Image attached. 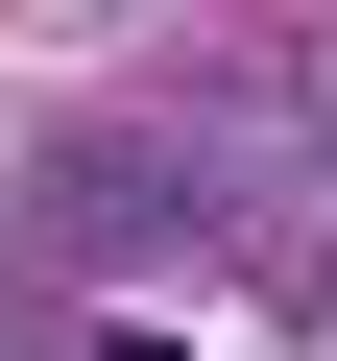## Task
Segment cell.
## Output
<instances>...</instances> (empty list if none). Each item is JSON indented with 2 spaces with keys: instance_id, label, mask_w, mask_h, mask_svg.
<instances>
[]
</instances>
